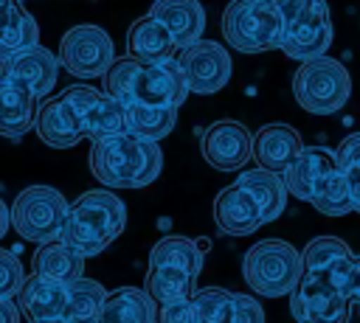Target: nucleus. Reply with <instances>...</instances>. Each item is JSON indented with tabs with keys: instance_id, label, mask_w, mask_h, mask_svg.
Wrapping results in <instances>:
<instances>
[{
	"instance_id": "nucleus-1",
	"label": "nucleus",
	"mask_w": 360,
	"mask_h": 323,
	"mask_svg": "<svg viewBox=\"0 0 360 323\" xmlns=\"http://www.w3.org/2000/svg\"><path fill=\"white\" fill-rule=\"evenodd\" d=\"M104 93L124 107H180L188 95L186 76L177 59L160 65H141L129 56H121L101 76Z\"/></svg>"
},
{
	"instance_id": "nucleus-2",
	"label": "nucleus",
	"mask_w": 360,
	"mask_h": 323,
	"mask_svg": "<svg viewBox=\"0 0 360 323\" xmlns=\"http://www.w3.org/2000/svg\"><path fill=\"white\" fill-rule=\"evenodd\" d=\"M160 166V146L132 132L110 135L90 146V171L104 188H143L158 180Z\"/></svg>"
},
{
	"instance_id": "nucleus-3",
	"label": "nucleus",
	"mask_w": 360,
	"mask_h": 323,
	"mask_svg": "<svg viewBox=\"0 0 360 323\" xmlns=\"http://www.w3.org/2000/svg\"><path fill=\"white\" fill-rule=\"evenodd\" d=\"M127 225V205L107 188H90L70 202V213L62 230V242L79 256L90 258L110 247Z\"/></svg>"
},
{
	"instance_id": "nucleus-4",
	"label": "nucleus",
	"mask_w": 360,
	"mask_h": 323,
	"mask_svg": "<svg viewBox=\"0 0 360 323\" xmlns=\"http://www.w3.org/2000/svg\"><path fill=\"white\" fill-rule=\"evenodd\" d=\"M245 284L262 298H281L295 289L304 275L301 253L284 239H262L242 258Z\"/></svg>"
},
{
	"instance_id": "nucleus-5",
	"label": "nucleus",
	"mask_w": 360,
	"mask_h": 323,
	"mask_svg": "<svg viewBox=\"0 0 360 323\" xmlns=\"http://www.w3.org/2000/svg\"><path fill=\"white\" fill-rule=\"evenodd\" d=\"M222 37L239 53H264L281 48L284 20L276 3L231 0L222 11Z\"/></svg>"
},
{
	"instance_id": "nucleus-6",
	"label": "nucleus",
	"mask_w": 360,
	"mask_h": 323,
	"mask_svg": "<svg viewBox=\"0 0 360 323\" xmlns=\"http://www.w3.org/2000/svg\"><path fill=\"white\" fill-rule=\"evenodd\" d=\"M292 95L301 110L312 115H332L349 101L352 76L343 62L321 56L298 65V70L292 73Z\"/></svg>"
},
{
	"instance_id": "nucleus-7",
	"label": "nucleus",
	"mask_w": 360,
	"mask_h": 323,
	"mask_svg": "<svg viewBox=\"0 0 360 323\" xmlns=\"http://www.w3.org/2000/svg\"><path fill=\"white\" fill-rule=\"evenodd\" d=\"M70 202L51 185H28L11 202V228L20 239L45 244L56 242L65 230Z\"/></svg>"
},
{
	"instance_id": "nucleus-8",
	"label": "nucleus",
	"mask_w": 360,
	"mask_h": 323,
	"mask_svg": "<svg viewBox=\"0 0 360 323\" xmlns=\"http://www.w3.org/2000/svg\"><path fill=\"white\" fill-rule=\"evenodd\" d=\"M59 104L82 138L101 140L127 132V107L90 84H70L59 93Z\"/></svg>"
},
{
	"instance_id": "nucleus-9",
	"label": "nucleus",
	"mask_w": 360,
	"mask_h": 323,
	"mask_svg": "<svg viewBox=\"0 0 360 323\" xmlns=\"http://www.w3.org/2000/svg\"><path fill=\"white\" fill-rule=\"evenodd\" d=\"M352 306L332 275L323 272H304L290 292V312L298 323H349Z\"/></svg>"
},
{
	"instance_id": "nucleus-10",
	"label": "nucleus",
	"mask_w": 360,
	"mask_h": 323,
	"mask_svg": "<svg viewBox=\"0 0 360 323\" xmlns=\"http://www.w3.org/2000/svg\"><path fill=\"white\" fill-rule=\"evenodd\" d=\"M115 62V45L101 25L82 22L65 31L59 42V65L76 79H98Z\"/></svg>"
},
{
	"instance_id": "nucleus-11",
	"label": "nucleus",
	"mask_w": 360,
	"mask_h": 323,
	"mask_svg": "<svg viewBox=\"0 0 360 323\" xmlns=\"http://www.w3.org/2000/svg\"><path fill=\"white\" fill-rule=\"evenodd\" d=\"M174 59L186 76L188 93L211 95L231 81V56L214 39H197V42L180 48V53Z\"/></svg>"
},
{
	"instance_id": "nucleus-12",
	"label": "nucleus",
	"mask_w": 360,
	"mask_h": 323,
	"mask_svg": "<svg viewBox=\"0 0 360 323\" xmlns=\"http://www.w3.org/2000/svg\"><path fill=\"white\" fill-rule=\"evenodd\" d=\"M202 157L219 171H239L253 157V135L239 121H217L202 132Z\"/></svg>"
},
{
	"instance_id": "nucleus-13",
	"label": "nucleus",
	"mask_w": 360,
	"mask_h": 323,
	"mask_svg": "<svg viewBox=\"0 0 360 323\" xmlns=\"http://www.w3.org/2000/svg\"><path fill=\"white\" fill-rule=\"evenodd\" d=\"M329 45H332V17H329V6L326 3L284 25L281 53L287 59H298L304 65V62L326 56Z\"/></svg>"
},
{
	"instance_id": "nucleus-14",
	"label": "nucleus",
	"mask_w": 360,
	"mask_h": 323,
	"mask_svg": "<svg viewBox=\"0 0 360 323\" xmlns=\"http://www.w3.org/2000/svg\"><path fill=\"white\" fill-rule=\"evenodd\" d=\"M301 152V135L287 124H264L253 135V160L259 169H267L273 174L284 177Z\"/></svg>"
},
{
	"instance_id": "nucleus-15",
	"label": "nucleus",
	"mask_w": 360,
	"mask_h": 323,
	"mask_svg": "<svg viewBox=\"0 0 360 323\" xmlns=\"http://www.w3.org/2000/svg\"><path fill=\"white\" fill-rule=\"evenodd\" d=\"M0 70H3V79L20 81L22 87H28V90L37 95V101H42V98H48L51 90L56 87L59 59H56L48 48L37 45V48H31V51H25V53H20V56L3 62Z\"/></svg>"
},
{
	"instance_id": "nucleus-16",
	"label": "nucleus",
	"mask_w": 360,
	"mask_h": 323,
	"mask_svg": "<svg viewBox=\"0 0 360 323\" xmlns=\"http://www.w3.org/2000/svg\"><path fill=\"white\" fill-rule=\"evenodd\" d=\"M17 306L28 323H65L68 284L48 281L31 272L17 295Z\"/></svg>"
},
{
	"instance_id": "nucleus-17",
	"label": "nucleus",
	"mask_w": 360,
	"mask_h": 323,
	"mask_svg": "<svg viewBox=\"0 0 360 323\" xmlns=\"http://www.w3.org/2000/svg\"><path fill=\"white\" fill-rule=\"evenodd\" d=\"M214 225L225 236H248L259 225H264V219L253 197L242 185L231 183L214 199Z\"/></svg>"
},
{
	"instance_id": "nucleus-18",
	"label": "nucleus",
	"mask_w": 360,
	"mask_h": 323,
	"mask_svg": "<svg viewBox=\"0 0 360 323\" xmlns=\"http://www.w3.org/2000/svg\"><path fill=\"white\" fill-rule=\"evenodd\" d=\"M149 17H155L174 39L177 48H186L202 39L205 31V11L200 0H155L149 6Z\"/></svg>"
},
{
	"instance_id": "nucleus-19",
	"label": "nucleus",
	"mask_w": 360,
	"mask_h": 323,
	"mask_svg": "<svg viewBox=\"0 0 360 323\" xmlns=\"http://www.w3.org/2000/svg\"><path fill=\"white\" fill-rule=\"evenodd\" d=\"M174 39L155 17H138L127 31V56L141 65H160L174 59Z\"/></svg>"
},
{
	"instance_id": "nucleus-20",
	"label": "nucleus",
	"mask_w": 360,
	"mask_h": 323,
	"mask_svg": "<svg viewBox=\"0 0 360 323\" xmlns=\"http://www.w3.org/2000/svg\"><path fill=\"white\" fill-rule=\"evenodd\" d=\"M37 95L22 87L20 81L0 79V135L3 138H22L34 129L37 118Z\"/></svg>"
},
{
	"instance_id": "nucleus-21",
	"label": "nucleus",
	"mask_w": 360,
	"mask_h": 323,
	"mask_svg": "<svg viewBox=\"0 0 360 323\" xmlns=\"http://www.w3.org/2000/svg\"><path fill=\"white\" fill-rule=\"evenodd\" d=\"M37 45H39V25L34 14H28L22 3H11L0 8V65Z\"/></svg>"
},
{
	"instance_id": "nucleus-22",
	"label": "nucleus",
	"mask_w": 360,
	"mask_h": 323,
	"mask_svg": "<svg viewBox=\"0 0 360 323\" xmlns=\"http://www.w3.org/2000/svg\"><path fill=\"white\" fill-rule=\"evenodd\" d=\"M31 272L48 281H59V284H73L82 278L84 272V256H79L73 247H68L62 239L56 242H45L34 250L31 258Z\"/></svg>"
},
{
	"instance_id": "nucleus-23",
	"label": "nucleus",
	"mask_w": 360,
	"mask_h": 323,
	"mask_svg": "<svg viewBox=\"0 0 360 323\" xmlns=\"http://www.w3.org/2000/svg\"><path fill=\"white\" fill-rule=\"evenodd\" d=\"M338 166V154L332 149H323V146H304V152L298 154V160L290 166V171L284 174V185H287V194L298 197V199H307L312 197V188L315 183Z\"/></svg>"
},
{
	"instance_id": "nucleus-24",
	"label": "nucleus",
	"mask_w": 360,
	"mask_h": 323,
	"mask_svg": "<svg viewBox=\"0 0 360 323\" xmlns=\"http://www.w3.org/2000/svg\"><path fill=\"white\" fill-rule=\"evenodd\" d=\"M236 185H242L253 197V202L259 205L264 222H273V219H278L284 213L290 194H287V185H284L281 174H273V171L256 166L250 171H242L236 177Z\"/></svg>"
},
{
	"instance_id": "nucleus-25",
	"label": "nucleus",
	"mask_w": 360,
	"mask_h": 323,
	"mask_svg": "<svg viewBox=\"0 0 360 323\" xmlns=\"http://www.w3.org/2000/svg\"><path fill=\"white\" fill-rule=\"evenodd\" d=\"M158 303L138 286L112 289L101 306L98 323H155Z\"/></svg>"
},
{
	"instance_id": "nucleus-26",
	"label": "nucleus",
	"mask_w": 360,
	"mask_h": 323,
	"mask_svg": "<svg viewBox=\"0 0 360 323\" xmlns=\"http://www.w3.org/2000/svg\"><path fill=\"white\" fill-rule=\"evenodd\" d=\"M202 250H205V244H200L188 236H163L152 244L149 264L174 267V270H183L197 278L202 270Z\"/></svg>"
},
{
	"instance_id": "nucleus-27",
	"label": "nucleus",
	"mask_w": 360,
	"mask_h": 323,
	"mask_svg": "<svg viewBox=\"0 0 360 323\" xmlns=\"http://www.w3.org/2000/svg\"><path fill=\"white\" fill-rule=\"evenodd\" d=\"M34 132L45 146L53 149H70L82 140V135L73 129V124L68 121L59 98H42L37 104V118H34Z\"/></svg>"
},
{
	"instance_id": "nucleus-28",
	"label": "nucleus",
	"mask_w": 360,
	"mask_h": 323,
	"mask_svg": "<svg viewBox=\"0 0 360 323\" xmlns=\"http://www.w3.org/2000/svg\"><path fill=\"white\" fill-rule=\"evenodd\" d=\"M197 278L183 272V270H174V267H158V264H149L146 270V281H143V289L146 295L163 306V303H177V301H188L197 289H194Z\"/></svg>"
},
{
	"instance_id": "nucleus-29",
	"label": "nucleus",
	"mask_w": 360,
	"mask_h": 323,
	"mask_svg": "<svg viewBox=\"0 0 360 323\" xmlns=\"http://www.w3.org/2000/svg\"><path fill=\"white\" fill-rule=\"evenodd\" d=\"M107 301V292L98 281L93 278H79L68 284V309H65V323H98L101 306Z\"/></svg>"
},
{
	"instance_id": "nucleus-30",
	"label": "nucleus",
	"mask_w": 360,
	"mask_h": 323,
	"mask_svg": "<svg viewBox=\"0 0 360 323\" xmlns=\"http://www.w3.org/2000/svg\"><path fill=\"white\" fill-rule=\"evenodd\" d=\"M177 124V107H127V132L143 138V140H160L166 138Z\"/></svg>"
},
{
	"instance_id": "nucleus-31",
	"label": "nucleus",
	"mask_w": 360,
	"mask_h": 323,
	"mask_svg": "<svg viewBox=\"0 0 360 323\" xmlns=\"http://www.w3.org/2000/svg\"><path fill=\"white\" fill-rule=\"evenodd\" d=\"M309 202L315 205V211H321L323 216H346L349 211H354L352 197H349V185L340 174V169H329L312 188Z\"/></svg>"
},
{
	"instance_id": "nucleus-32",
	"label": "nucleus",
	"mask_w": 360,
	"mask_h": 323,
	"mask_svg": "<svg viewBox=\"0 0 360 323\" xmlns=\"http://www.w3.org/2000/svg\"><path fill=\"white\" fill-rule=\"evenodd\" d=\"M352 247L338 239V236H315L304 253H301V261H304V272H323V275H332L346 258H352Z\"/></svg>"
},
{
	"instance_id": "nucleus-33",
	"label": "nucleus",
	"mask_w": 360,
	"mask_h": 323,
	"mask_svg": "<svg viewBox=\"0 0 360 323\" xmlns=\"http://www.w3.org/2000/svg\"><path fill=\"white\" fill-rule=\"evenodd\" d=\"M233 295L222 286H202L191 295L194 312H197V323H228L231 306H233Z\"/></svg>"
},
{
	"instance_id": "nucleus-34",
	"label": "nucleus",
	"mask_w": 360,
	"mask_h": 323,
	"mask_svg": "<svg viewBox=\"0 0 360 323\" xmlns=\"http://www.w3.org/2000/svg\"><path fill=\"white\" fill-rule=\"evenodd\" d=\"M335 154H338V169L346 180V185H349L352 205L360 213V132L346 135Z\"/></svg>"
},
{
	"instance_id": "nucleus-35",
	"label": "nucleus",
	"mask_w": 360,
	"mask_h": 323,
	"mask_svg": "<svg viewBox=\"0 0 360 323\" xmlns=\"http://www.w3.org/2000/svg\"><path fill=\"white\" fill-rule=\"evenodd\" d=\"M25 270H22V261L11 253V250H3L0 247V298H14L20 295L22 284H25Z\"/></svg>"
},
{
	"instance_id": "nucleus-36",
	"label": "nucleus",
	"mask_w": 360,
	"mask_h": 323,
	"mask_svg": "<svg viewBox=\"0 0 360 323\" xmlns=\"http://www.w3.org/2000/svg\"><path fill=\"white\" fill-rule=\"evenodd\" d=\"M332 281L340 286V292H343L354 306H360V253H354L352 258H346V261L332 272Z\"/></svg>"
},
{
	"instance_id": "nucleus-37",
	"label": "nucleus",
	"mask_w": 360,
	"mask_h": 323,
	"mask_svg": "<svg viewBox=\"0 0 360 323\" xmlns=\"http://www.w3.org/2000/svg\"><path fill=\"white\" fill-rule=\"evenodd\" d=\"M228 323H264V309L259 306V301L253 295H233V306L228 315Z\"/></svg>"
},
{
	"instance_id": "nucleus-38",
	"label": "nucleus",
	"mask_w": 360,
	"mask_h": 323,
	"mask_svg": "<svg viewBox=\"0 0 360 323\" xmlns=\"http://www.w3.org/2000/svg\"><path fill=\"white\" fill-rule=\"evenodd\" d=\"M155 323H197V312H194L191 298H188V301H177V303H163V306H158Z\"/></svg>"
},
{
	"instance_id": "nucleus-39",
	"label": "nucleus",
	"mask_w": 360,
	"mask_h": 323,
	"mask_svg": "<svg viewBox=\"0 0 360 323\" xmlns=\"http://www.w3.org/2000/svg\"><path fill=\"white\" fill-rule=\"evenodd\" d=\"M323 3H326V0H276L284 25L292 22V20H298V17H304V14H309V11H315V8L323 6Z\"/></svg>"
},
{
	"instance_id": "nucleus-40",
	"label": "nucleus",
	"mask_w": 360,
	"mask_h": 323,
	"mask_svg": "<svg viewBox=\"0 0 360 323\" xmlns=\"http://www.w3.org/2000/svg\"><path fill=\"white\" fill-rule=\"evenodd\" d=\"M20 306L14 298H0V323H20Z\"/></svg>"
},
{
	"instance_id": "nucleus-41",
	"label": "nucleus",
	"mask_w": 360,
	"mask_h": 323,
	"mask_svg": "<svg viewBox=\"0 0 360 323\" xmlns=\"http://www.w3.org/2000/svg\"><path fill=\"white\" fill-rule=\"evenodd\" d=\"M8 228H11V211H8V205L0 199V239L8 233Z\"/></svg>"
},
{
	"instance_id": "nucleus-42",
	"label": "nucleus",
	"mask_w": 360,
	"mask_h": 323,
	"mask_svg": "<svg viewBox=\"0 0 360 323\" xmlns=\"http://www.w3.org/2000/svg\"><path fill=\"white\" fill-rule=\"evenodd\" d=\"M11 3H17V0H0V8H6V6H11Z\"/></svg>"
},
{
	"instance_id": "nucleus-43",
	"label": "nucleus",
	"mask_w": 360,
	"mask_h": 323,
	"mask_svg": "<svg viewBox=\"0 0 360 323\" xmlns=\"http://www.w3.org/2000/svg\"><path fill=\"white\" fill-rule=\"evenodd\" d=\"M259 3H276V0H259Z\"/></svg>"
},
{
	"instance_id": "nucleus-44",
	"label": "nucleus",
	"mask_w": 360,
	"mask_h": 323,
	"mask_svg": "<svg viewBox=\"0 0 360 323\" xmlns=\"http://www.w3.org/2000/svg\"><path fill=\"white\" fill-rule=\"evenodd\" d=\"M0 79H3V70H0Z\"/></svg>"
},
{
	"instance_id": "nucleus-45",
	"label": "nucleus",
	"mask_w": 360,
	"mask_h": 323,
	"mask_svg": "<svg viewBox=\"0 0 360 323\" xmlns=\"http://www.w3.org/2000/svg\"><path fill=\"white\" fill-rule=\"evenodd\" d=\"M17 3H22V0H17Z\"/></svg>"
}]
</instances>
